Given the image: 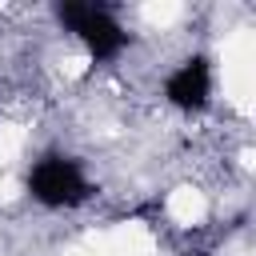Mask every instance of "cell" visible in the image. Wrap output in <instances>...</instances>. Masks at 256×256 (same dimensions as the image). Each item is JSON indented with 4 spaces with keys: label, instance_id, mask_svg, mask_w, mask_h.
Instances as JSON below:
<instances>
[{
    "label": "cell",
    "instance_id": "obj_1",
    "mask_svg": "<svg viewBox=\"0 0 256 256\" xmlns=\"http://www.w3.org/2000/svg\"><path fill=\"white\" fill-rule=\"evenodd\" d=\"M56 20H60L68 32H76L96 60H116V56L128 48L124 24H120V20L112 16V8H104V4L64 0V4H56Z\"/></svg>",
    "mask_w": 256,
    "mask_h": 256
},
{
    "label": "cell",
    "instance_id": "obj_2",
    "mask_svg": "<svg viewBox=\"0 0 256 256\" xmlns=\"http://www.w3.org/2000/svg\"><path fill=\"white\" fill-rule=\"evenodd\" d=\"M28 192L44 208H76L92 196V184L72 156H44L28 172Z\"/></svg>",
    "mask_w": 256,
    "mask_h": 256
},
{
    "label": "cell",
    "instance_id": "obj_3",
    "mask_svg": "<svg viewBox=\"0 0 256 256\" xmlns=\"http://www.w3.org/2000/svg\"><path fill=\"white\" fill-rule=\"evenodd\" d=\"M164 100L180 112H200L212 100V64L208 56H188L168 80H164Z\"/></svg>",
    "mask_w": 256,
    "mask_h": 256
},
{
    "label": "cell",
    "instance_id": "obj_4",
    "mask_svg": "<svg viewBox=\"0 0 256 256\" xmlns=\"http://www.w3.org/2000/svg\"><path fill=\"white\" fill-rule=\"evenodd\" d=\"M184 256H208V252H184Z\"/></svg>",
    "mask_w": 256,
    "mask_h": 256
}]
</instances>
